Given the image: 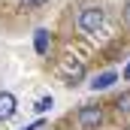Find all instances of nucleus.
<instances>
[{"mask_svg": "<svg viewBox=\"0 0 130 130\" xmlns=\"http://www.w3.org/2000/svg\"><path fill=\"white\" fill-rule=\"evenodd\" d=\"M103 21H106V12L100 9V6H85L82 12H79V27L85 33H97L103 27Z\"/></svg>", "mask_w": 130, "mask_h": 130, "instance_id": "f257e3e1", "label": "nucleus"}, {"mask_svg": "<svg viewBox=\"0 0 130 130\" xmlns=\"http://www.w3.org/2000/svg\"><path fill=\"white\" fill-rule=\"evenodd\" d=\"M61 76H64V85H79L82 79H85V64L82 61H76V58H70V61H64L61 64Z\"/></svg>", "mask_w": 130, "mask_h": 130, "instance_id": "f03ea898", "label": "nucleus"}, {"mask_svg": "<svg viewBox=\"0 0 130 130\" xmlns=\"http://www.w3.org/2000/svg\"><path fill=\"white\" fill-rule=\"evenodd\" d=\"M103 124V109L100 106H82L79 109V127L82 130H97Z\"/></svg>", "mask_w": 130, "mask_h": 130, "instance_id": "7ed1b4c3", "label": "nucleus"}, {"mask_svg": "<svg viewBox=\"0 0 130 130\" xmlns=\"http://www.w3.org/2000/svg\"><path fill=\"white\" fill-rule=\"evenodd\" d=\"M15 112H18V100H15V94H9V91H0V121H9V118H15Z\"/></svg>", "mask_w": 130, "mask_h": 130, "instance_id": "20e7f679", "label": "nucleus"}, {"mask_svg": "<svg viewBox=\"0 0 130 130\" xmlns=\"http://www.w3.org/2000/svg\"><path fill=\"white\" fill-rule=\"evenodd\" d=\"M48 45H52V36L45 27H36L33 30V52L36 55H48Z\"/></svg>", "mask_w": 130, "mask_h": 130, "instance_id": "39448f33", "label": "nucleus"}, {"mask_svg": "<svg viewBox=\"0 0 130 130\" xmlns=\"http://www.w3.org/2000/svg\"><path fill=\"white\" fill-rule=\"evenodd\" d=\"M115 82H118V73H115V70H106V73H100L97 79L91 82V91H106V88H112Z\"/></svg>", "mask_w": 130, "mask_h": 130, "instance_id": "423d86ee", "label": "nucleus"}, {"mask_svg": "<svg viewBox=\"0 0 130 130\" xmlns=\"http://www.w3.org/2000/svg\"><path fill=\"white\" fill-rule=\"evenodd\" d=\"M52 106H55V97H52V94H48V97H39L36 103H33V109H36L39 115H42V112H48Z\"/></svg>", "mask_w": 130, "mask_h": 130, "instance_id": "0eeeda50", "label": "nucleus"}, {"mask_svg": "<svg viewBox=\"0 0 130 130\" xmlns=\"http://www.w3.org/2000/svg\"><path fill=\"white\" fill-rule=\"evenodd\" d=\"M115 109H118V112H124V115L130 112V91H121V97L115 100Z\"/></svg>", "mask_w": 130, "mask_h": 130, "instance_id": "6e6552de", "label": "nucleus"}, {"mask_svg": "<svg viewBox=\"0 0 130 130\" xmlns=\"http://www.w3.org/2000/svg\"><path fill=\"white\" fill-rule=\"evenodd\" d=\"M24 6H42V3H48V0H21Z\"/></svg>", "mask_w": 130, "mask_h": 130, "instance_id": "1a4fd4ad", "label": "nucleus"}, {"mask_svg": "<svg viewBox=\"0 0 130 130\" xmlns=\"http://www.w3.org/2000/svg\"><path fill=\"white\" fill-rule=\"evenodd\" d=\"M42 127V121H33V124H27V127H21V130H39Z\"/></svg>", "mask_w": 130, "mask_h": 130, "instance_id": "9d476101", "label": "nucleus"}, {"mask_svg": "<svg viewBox=\"0 0 130 130\" xmlns=\"http://www.w3.org/2000/svg\"><path fill=\"white\" fill-rule=\"evenodd\" d=\"M124 24H130V0H127V6H124Z\"/></svg>", "mask_w": 130, "mask_h": 130, "instance_id": "9b49d317", "label": "nucleus"}, {"mask_svg": "<svg viewBox=\"0 0 130 130\" xmlns=\"http://www.w3.org/2000/svg\"><path fill=\"white\" fill-rule=\"evenodd\" d=\"M121 76H124V79L130 82V61H127V67H124V73H121Z\"/></svg>", "mask_w": 130, "mask_h": 130, "instance_id": "f8f14e48", "label": "nucleus"}]
</instances>
